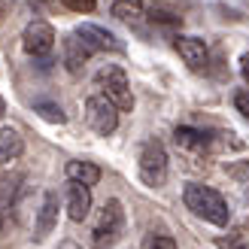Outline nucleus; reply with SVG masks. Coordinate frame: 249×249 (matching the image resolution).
<instances>
[{
  "label": "nucleus",
  "instance_id": "25",
  "mask_svg": "<svg viewBox=\"0 0 249 249\" xmlns=\"http://www.w3.org/2000/svg\"><path fill=\"white\" fill-rule=\"evenodd\" d=\"M31 3H34V0H31ZM36 3H49V0H36Z\"/></svg>",
  "mask_w": 249,
  "mask_h": 249
},
{
  "label": "nucleus",
  "instance_id": "6",
  "mask_svg": "<svg viewBox=\"0 0 249 249\" xmlns=\"http://www.w3.org/2000/svg\"><path fill=\"white\" fill-rule=\"evenodd\" d=\"M21 46H24V52L28 55H34V58H43V55H49L55 49V28L49 21H31L28 28H24V34H21Z\"/></svg>",
  "mask_w": 249,
  "mask_h": 249
},
{
  "label": "nucleus",
  "instance_id": "19",
  "mask_svg": "<svg viewBox=\"0 0 249 249\" xmlns=\"http://www.w3.org/2000/svg\"><path fill=\"white\" fill-rule=\"evenodd\" d=\"M67 9H73V12H94V6H97V0H61Z\"/></svg>",
  "mask_w": 249,
  "mask_h": 249
},
{
  "label": "nucleus",
  "instance_id": "7",
  "mask_svg": "<svg viewBox=\"0 0 249 249\" xmlns=\"http://www.w3.org/2000/svg\"><path fill=\"white\" fill-rule=\"evenodd\" d=\"M73 34H76L79 40L91 49V55H94V52H122V43H119L107 28H101V24L85 21V24H79V28L73 31Z\"/></svg>",
  "mask_w": 249,
  "mask_h": 249
},
{
  "label": "nucleus",
  "instance_id": "13",
  "mask_svg": "<svg viewBox=\"0 0 249 249\" xmlns=\"http://www.w3.org/2000/svg\"><path fill=\"white\" fill-rule=\"evenodd\" d=\"M21 152H24V137L16 128H0V164L21 158Z\"/></svg>",
  "mask_w": 249,
  "mask_h": 249
},
{
  "label": "nucleus",
  "instance_id": "3",
  "mask_svg": "<svg viewBox=\"0 0 249 249\" xmlns=\"http://www.w3.org/2000/svg\"><path fill=\"white\" fill-rule=\"evenodd\" d=\"M122 228H124V210L116 197H109L101 210V216H97V222H94L91 249H113L122 237Z\"/></svg>",
  "mask_w": 249,
  "mask_h": 249
},
{
  "label": "nucleus",
  "instance_id": "14",
  "mask_svg": "<svg viewBox=\"0 0 249 249\" xmlns=\"http://www.w3.org/2000/svg\"><path fill=\"white\" fill-rule=\"evenodd\" d=\"M64 173H67V179H70V182L89 185V189H91L97 179H101V167L91 164V161H67Z\"/></svg>",
  "mask_w": 249,
  "mask_h": 249
},
{
  "label": "nucleus",
  "instance_id": "5",
  "mask_svg": "<svg viewBox=\"0 0 249 249\" xmlns=\"http://www.w3.org/2000/svg\"><path fill=\"white\" fill-rule=\"evenodd\" d=\"M85 122H89V128L94 134L107 137V134H113L119 128V107L97 91V94H91L89 101H85Z\"/></svg>",
  "mask_w": 249,
  "mask_h": 249
},
{
  "label": "nucleus",
  "instance_id": "18",
  "mask_svg": "<svg viewBox=\"0 0 249 249\" xmlns=\"http://www.w3.org/2000/svg\"><path fill=\"white\" fill-rule=\"evenodd\" d=\"M149 18H152V24H164V28H167V24H179V21H182L179 16L164 12V9H152V16H149Z\"/></svg>",
  "mask_w": 249,
  "mask_h": 249
},
{
  "label": "nucleus",
  "instance_id": "22",
  "mask_svg": "<svg viewBox=\"0 0 249 249\" xmlns=\"http://www.w3.org/2000/svg\"><path fill=\"white\" fill-rule=\"evenodd\" d=\"M240 73H243V79L249 82V55H246V58L240 61Z\"/></svg>",
  "mask_w": 249,
  "mask_h": 249
},
{
  "label": "nucleus",
  "instance_id": "2",
  "mask_svg": "<svg viewBox=\"0 0 249 249\" xmlns=\"http://www.w3.org/2000/svg\"><path fill=\"white\" fill-rule=\"evenodd\" d=\"M94 85L101 89L104 97H109V101L119 107V113H131L134 94H131V85H128V73H124L122 67L104 64L101 70H97V76H94Z\"/></svg>",
  "mask_w": 249,
  "mask_h": 249
},
{
  "label": "nucleus",
  "instance_id": "26",
  "mask_svg": "<svg viewBox=\"0 0 249 249\" xmlns=\"http://www.w3.org/2000/svg\"><path fill=\"white\" fill-rule=\"evenodd\" d=\"M0 231H3V216H0Z\"/></svg>",
  "mask_w": 249,
  "mask_h": 249
},
{
  "label": "nucleus",
  "instance_id": "4",
  "mask_svg": "<svg viewBox=\"0 0 249 249\" xmlns=\"http://www.w3.org/2000/svg\"><path fill=\"white\" fill-rule=\"evenodd\" d=\"M137 167H140V179L146 185H164L167 179V149L161 146L158 140H146L140 149V158H137Z\"/></svg>",
  "mask_w": 249,
  "mask_h": 249
},
{
  "label": "nucleus",
  "instance_id": "11",
  "mask_svg": "<svg viewBox=\"0 0 249 249\" xmlns=\"http://www.w3.org/2000/svg\"><path fill=\"white\" fill-rule=\"evenodd\" d=\"M61 49H64V64H67V70L70 73H79L82 67H85V61L91 58V49L85 46L76 34H70V36H64V43H61Z\"/></svg>",
  "mask_w": 249,
  "mask_h": 249
},
{
  "label": "nucleus",
  "instance_id": "21",
  "mask_svg": "<svg viewBox=\"0 0 249 249\" xmlns=\"http://www.w3.org/2000/svg\"><path fill=\"white\" fill-rule=\"evenodd\" d=\"M234 107H237V113L249 116V91H237V94H234Z\"/></svg>",
  "mask_w": 249,
  "mask_h": 249
},
{
  "label": "nucleus",
  "instance_id": "1",
  "mask_svg": "<svg viewBox=\"0 0 249 249\" xmlns=\"http://www.w3.org/2000/svg\"><path fill=\"white\" fill-rule=\"evenodd\" d=\"M182 201H185V207H189L195 216L213 222V225H219V228H225L231 222V210L225 204V197H222L216 189H210V185H197V182L185 185Z\"/></svg>",
  "mask_w": 249,
  "mask_h": 249
},
{
  "label": "nucleus",
  "instance_id": "10",
  "mask_svg": "<svg viewBox=\"0 0 249 249\" xmlns=\"http://www.w3.org/2000/svg\"><path fill=\"white\" fill-rule=\"evenodd\" d=\"M89 210H91V192H89V185L70 182V189H67V216L73 222H85V219H89Z\"/></svg>",
  "mask_w": 249,
  "mask_h": 249
},
{
  "label": "nucleus",
  "instance_id": "16",
  "mask_svg": "<svg viewBox=\"0 0 249 249\" xmlns=\"http://www.w3.org/2000/svg\"><path fill=\"white\" fill-rule=\"evenodd\" d=\"M34 109H36V113H40L43 119H49V122H64V113H61V107H55V104H43V101H36L34 104Z\"/></svg>",
  "mask_w": 249,
  "mask_h": 249
},
{
  "label": "nucleus",
  "instance_id": "8",
  "mask_svg": "<svg viewBox=\"0 0 249 249\" xmlns=\"http://www.w3.org/2000/svg\"><path fill=\"white\" fill-rule=\"evenodd\" d=\"M173 46H177L179 58H182L192 70H204V67L210 64L207 43H204V40H197V36H177V40H173Z\"/></svg>",
  "mask_w": 249,
  "mask_h": 249
},
{
  "label": "nucleus",
  "instance_id": "24",
  "mask_svg": "<svg viewBox=\"0 0 249 249\" xmlns=\"http://www.w3.org/2000/svg\"><path fill=\"white\" fill-rule=\"evenodd\" d=\"M3 113H6V101L0 97V119H3Z\"/></svg>",
  "mask_w": 249,
  "mask_h": 249
},
{
  "label": "nucleus",
  "instance_id": "23",
  "mask_svg": "<svg viewBox=\"0 0 249 249\" xmlns=\"http://www.w3.org/2000/svg\"><path fill=\"white\" fill-rule=\"evenodd\" d=\"M6 9H9V0H0V18L6 16Z\"/></svg>",
  "mask_w": 249,
  "mask_h": 249
},
{
  "label": "nucleus",
  "instance_id": "20",
  "mask_svg": "<svg viewBox=\"0 0 249 249\" xmlns=\"http://www.w3.org/2000/svg\"><path fill=\"white\" fill-rule=\"evenodd\" d=\"M146 249H179V246L173 237H167V234H158V237H152L146 243Z\"/></svg>",
  "mask_w": 249,
  "mask_h": 249
},
{
  "label": "nucleus",
  "instance_id": "17",
  "mask_svg": "<svg viewBox=\"0 0 249 249\" xmlns=\"http://www.w3.org/2000/svg\"><path fill=\"white\" fill-rule=\"evenodd\" d=\"M219 249H249L243 234H228V237H219Z\"/></svg>",
  "mask_w": 249,
  "mask_h": 249
},
{
  "label": "nucleus",
  "instance_id": "9",
  "mask_svg": "<svg viewBox=\"0 0 249 249\" xmlns=\"http://www.w3.org/2000/svg\"><path fill=\"white\" fill-rule=\"evenodd\" d=\"M173 143H177V149L192 161L207 155V134L197 131V128H177L173 131Z\"/></svg>",
  "mask_w": 249,
  "mask_h": 249
},
{
  "label": "nucleus",
  "instance_id": "15",
  "mask_svg": "<svg viewBox=\"0 0 249 249\" xmlns=\"http://www.w3.org/2000/svg\"><path fill=\"white\" fill-rule=\"evenodd\" d=\"M109 12L119 18V21H140L143 18V0H109Z\"/></svg>",
  "mask_w": 249,
  "mask_h": 249
},
{
  "label": "nucleus",
  "instance_id": "12",
  "mask_svg": "<svg viewBox=\"0 0 249 249\" xmlns=\"http://www.w3.org/2000/svg\"><path fill=\"white\" fill-rule=\"evenodd\" d=\"M55 222H58V195L55 192H46L43 195V204H40V213H36V237L52 234Z\"/></svg>",
  "mask_w": 249,
  "mask_h": 249
}]
</instances>
